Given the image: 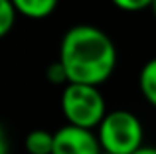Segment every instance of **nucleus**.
<instances>
[{"instance_id":"13","label":"nucleus","mask_w":156,"mask_h":154,"mask_svg":"<svg viewBox=\"0 0 156 154\" xmlns=\"http://www.w3.org/2000/svg\"><path fill=\"white\" fill-rule=\"evenodd\" d=\"M101 154H111V152H105V150H103V152H101Z\"/></svg>"},{"instance_id":"2","label":"nucleus","mask_w":156,"mask_h":154,"mask_svg":"<svg viewBox=\"0 0 156 154\" xmlns=\"http://www.w3.org/2000/svg\"><path fill=\"white\" fill-rule=\"evenodd\" d=\"M61 113L67 124L93 131L107 117V107L99 87L67 83L61 93Z\"/></svg>"},{"instance_id":"8","label":"nucleus","mask_w":156,"mask_h":154,"mask_svg":"<svg viewBox=\"0 0 156 154\" xmlns=\"http://www.w3.org/2000/svg\"><path fill=\"white\" fill-rule=\"evenodd\" d=\"M16 18H18V10L12 4V0H0V36H8L12 28L16 26Z\"/></svg>"},{"instance_id":"11","label":"nucleus","mask_w":156,"mask_h":154,"mask_svg":"<svg viewBox=\"0 0 156 154\" xmlns=\"http://www.w3.org/2000/svg\"><path fill=\"white\" fill-rule=\"evenodd\" d=\"M134 154H156V146H142L140 150H136Z\"/></svg>"},{"instance_id":"6","label":"nucleus","mask_w":156,"mask_h":154,"mask_svg":"<svg viewBox=\"0 0 156 154\" xmlns=\"http://www.w3.org/2000/svg\"><path fill=\"white\" fill-rule=\"evenodd\" d=\"M24 148L28 154H53V132L44 128L30 131L24 138Z\"/></svg>"},{"instance_id":"12","label":"nucleus","mask_w":156,"mask_h":154,"mask_svg":"<svg viewBox=\"0 0 156 154\" xmlns=\"http://www.w3.org/2000/svg\"><path fill=\"white\" fill-rule=\"evenodd\" d=\"M152 12H154V16H156V0H154V4H152Z\"/></svg>"},{"instance_id":"7","label":"nucleus","mask_w":156,"mask_h":154,"mask_svg":"<svg viewBox=\"0 0 156 154\" xmlns=\"http://www.w3.org/2000/svg\"><path fill=\"white\" fill-rule=\"evenodd\" d=\"M138 87L144 99L156 109V58L144 63L138 75Z\"/></svg>"},{"instance_id":"5","label":"nucleus","mask_w":156,"mask_h":154,"mask_svg":"<svg viewBox=\"0 0 156 154\" xmlns=\"http://www.w3.org/2000/svg\"><path fill=\"white\" fill-rule=\"evenodd\" d=\"M57 2L59 0H12L18 14L26 16V18H32V20L48 18L55 10Z\"/></svg>"},{"instance_id":"10","label":"nucleus","mask_w":156,"mask_h":154,"mask_svg":"<svg viewBox=\"0 0 156 154\" xmlns=\"http://www.w3.org/2000/svg\"><path fill=\"white\" fill-rule=\"evenodd\" d=\"M46 77L48 81H51L53 85H67L69 79H67V73H65V67L61 65V61L57 59V61H53L50 67L46 69Z\"/></svg>"},{"instance_id":"4","label":"nucleus","mask_w":156,"mask_h":154,"mask_svg":"<svg viewBox=\"0 0 156 154\" xmlns=\"http://www.w3.org/2000/svg\"><path fill=\"white\" fill-rule=\"evenodd\" d=\"M101 142L97 132L79 128L73 124L57 128L53 132V154H101Z\"/></svg>"},{"instance_id":"1","label":"nucleus","mask_w":156,"mask_h":154,"mask_svg":"<svg viewBox=\"0 0 156 154\" xmlns=\"http://www.w3.org/2000/svg\"><path fill=\"white\" fill-rule=\"evenodd\" d=\"M57 59L65 67L69 83L99 87L115 71L117 47L103 30L79 24L63 34Z\"/></svg>"},{"instance_id":"9","label":"nucleus","mask_w":156,"mask_h":154,"mask_svg":"<svg viewBox=\"0 0 156 154\" xmlns=\"http://www.w3.org/2000/svg\"><path fill=\"white\" fill-rule=\"evenodd\" d=\"M119 10L125 12H140L146 10V8H152L154 0H111Z\"/></svg>"},{"instance_id":"3","label":"nucleus","mask_w":156,"mask_h":154,"mask_svg":"<svg viewBox=\"0 0 156 154\" xmlns=\"http://www.w3.org/2000/svg\"><path fill=\"white\" fill-rule=\"evenodd\" d=\"M101 148L111 154H134L144 144V128L134 113L117 109L107 113L103 123L97 128Z\"/></svg>"}]
</instances>
